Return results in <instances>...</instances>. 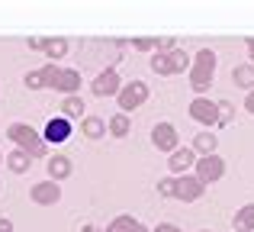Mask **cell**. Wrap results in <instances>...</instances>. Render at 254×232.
Returning <instances> with one entry per match:
<instances>
[{
  "label": "cell",
  "mask_w": 254,
  "mask_h": 232,
  "mask_svg": "<svg viewBox=\"0 0 254 232\" xmlns=\"http://www.w3.org/2000/svg\"><path fill=\"white\" fill-rule=\"evenodd\" d=\"M212 75H216V52L212 49H199L196 55L190 58V87L196 90V94L209 90Z\"/></svg>",
  "instance_id": "cell-1"
},
{
  "label": "cell",
  "mask_w": 254,
  "mask_h": 232,
  "mask_svg": "<svg viewBox=\"0 0 254 232\" xmlns=\"http://www.w3.org/2000/svg\"><path fill=\"white\" fill-rule=\"evenodd\" d=\"M6 139H10V142H16V149H23L29 158L45 155L42 136H39V132L32 129L29 123H10V126H6Z\"/></svg>",
  "instance_id": "cell-2"
},
{
  "label": "cell",
  "mask_w": 254,
  "mask_h": 232,
  "mask_svg": "<svg viewBox=\"0 0 254 232\" xmlns=\"http://www.w3.org/2000/svg\"><path fill=\"white\" fill-rule=\"evenodd\" d=\"M145 100H148V84H145V81H129V84H123L119 94H116L119 113H126V116H129L132 110H138Z\"/></svg>",
  "instance_id": "cell-3"
},
{
  "label": "cell",
  "mask_w": 254,
  "mask_h": 232,
  "mask_svg": "<svg viewBox=\"0 0 254 232\" xmlns=\"http://www.w3.org/2000/svg\"><path fill=\"white\" fill-rule=\"evenodd\" d=\"M225 174V161L219 155H199L196 164H193V177L199 184H212V181H222Z\"/></svg>",
  "instance_id": "cell-4"
},
{
  "label": "cell",
  "mask_w": 254,
  "mask_h": 232,
  "mask_svg": "<svg viewBox=\"0 0 254 232\" xmlns=\"http://www.w3.org/2000/svg\"><path fill=\"white\" fill-rule=\"evenodd\" d=\"M119 87H123V77H119V71H116V68L100 71V75L90 81L93 97H116V94H119Z\"/></svg>",
  "instance_id": "cell-5"
},
{
  "label": "cell",
  "mask_w": 254,
  "mask_h": 232,
  "mask_svg": "<svg viewBox=\"0 0 254 232\" xmlns=\"http://www.w3.org/2000/svg\"><path fill=\"white\" fill-rule=\"evenodd\" d=\"M71 119H64V116H52L49 123H45V129H42V142L45 145H64L71 139Z\"/></svg>",
  "instance_id": "cell-6"
},
{
  "label": "cell",
  "mask_w": 254,
  "mask_h": 232,
  "mask_svg": "<svg viewBox=\"0 0 254 232\" xmlns=\"http://www.w3.org/2000/svg\"><path fill=\"white\" fill-rule=\"evenodd\" d=\"M190 119H196L199 126L212 129V126H219V107L212 100H206V97H196L190 103Z\"/></svg>",
  "instance_id": "cell-7"
},
{
  "label": "cell",
  "mask_w": 254,
  "mask_h": 232,
  "mask_svg": "<svg viewBox=\"0 0 254 232\" xmlns=\"http://www.w3.org/2000/svg\"><path fill=\"white\" fill-rule=\"evenodd\" d=\"M151 145H155L158 152H174V149H180V132L174 129L171 123H158L155 129H151Z\"/></svg>",
  "instance_id": "cell-8"
},
{
  "label": "cell",
  "mask_w": 254,
  "mask_h": 232,
  "mask_svg": "<svg viewBox=\"0 0 254 232\" xmlns=\"http://www.w3.org/2000/svg\"><path fill=\"white\" fill-rule=\"evenodd\" d=\"M203 190H206V184H199L193 174H184V177H177V184H174V200L193 203V200L203 197Z\"/></svg>",
  "instance_id": "cell-9"
},
{
  "label": "cell",
  "mask_w": 254,
  "mask_h": 232,
  "mask_svg": "<svg viewBox=\"0 0 254 232\" xmlns=\"http://www.w3.org/2000/svg\"><path fill=\"white\" fill-rule=\"evenodd\" d=\"M29 197H32V203H39V207H55V203L62 200V187H58L55 181H39V184H32Z\"/></svg>",
  "instance_id": "cell-10"
},
{
  "label": "cell",
  "mask_w": 254,
  "mask_h": 232,
  "mask_svg": "<svg viewBox=\"0 0 254 232\" xmlns=\"http://www.w3.org/2000/svg\"><path fill=\"white\" fill-rule=\"evenodd\" d=\"M52 87H55L58 94H64V97L77 94V90H81V71H74V68H58V75L52 77Z\"/></svg>",
  "instance_id": "cell-11"
},
{
  "label": "cell",
  "mask_w": 254,
  "mask_h": 232,
  "mask_svg": "<svg viewBox=\"0 0 254 232\" xmlns=\"http://www.w3.org/2000/svg\"><path fill=\"white\" fill-rule=\"evenodd\" d=\"M58 75V65H45V68H36L23 77V84L29 90H42V87H52V77Z\"/></svg>",
  "instance_id": "cell-12"
},
{
  "label": "cell",
  "mask_w": 254,
  "mask_h": 232,
  "mask_svg": "<svg viewBox=\"0 0 254 232\" xmlns=\"http://www.w3.org/2000/svg\"><path fill=\"white\" fill-rule=\"evenodd\" d=\"M196 158H199V155H196L193 149H174L171 158H168V168L174 171V174H187V171L196 164Z\"/></svg>",
  "instance_id": "cell-13"
},
{
  "label": "cell",
  "mask_w": 254,
  "mask_h": 232,
  "mask_svg": "<svg viewBox=\"0 0 254 232\" xmlns=\"http://www.w3.org/2000/svg\"><path fill=\"white\" fill-rule=\"evenodd\" d=\"M45 171H49V181H64V177L74 171V164H71L68 155H49V161H45Z\"/></svg>",
  "instance_id": "cell-14"
},
{
  "label": "cell",
  "mask_w": 254,
  "mask_h": 232,
  "mask_svg": "<svg viewBox=\"0 0 254 232\" xmlns=\"http://www.w3.org/2000/svg\"><path fill=\"white\" fill-rule=\"evenodd\" d=\"M216 149H219L216 132H209V129L196 132V139H193V152H196V155H216Z\"/></svg>",
  "instance_id": "cell-15"
},
{
  "label": "cell",
  "mask_w": 254,
  "mask_h": 232,
  "mask_svg": "<svg viewBox=\"0 0 254 232\" xmlns=\"http://www.w3.org/2000/svg\"><path fill=\"white\" fill-rule=\"evenodd\" d=\"M3 161H6V168H10L13 174H26V171H29V164H32V158L26 155L23 149H13L10 155H3Z\"/></svg>",
  "instance_id": "cell-16"
},
{
  "label": "cell",
  "mask_w": 254,
  "mask_h": 232,
  "mask_svg": "<svg viewBox=\"0 0 254 232\" xmlns=\"http://www.w3.org/2000/svg\"><path fill=\"white\" fill-rule=\"evenodd\" d=\"M84 97H77V94H71V97H64L62 100V116L64 119H84Z\"/></svg>",
  "instance_id": "cell-17"
},
{
  "label": "cell",
  "mask_w": 254,
  "mask_h": 232,
  "mask_svg": "<svg viewBox=\"0 0 254 232\" xmlns=\"http://www.w3.org/2000/svg\"><path fill=\"white\" fill-rule=\"evenodd\" d=\"M232 81H235V87L254 90V68L251 65H235V68H232Z\"/></svg>",
  "instance_id": "cell-18"
},
{
  "label": "cell",
  "mask_w": 254,
  "mask_h": 232,
  "mask_svg": "<svg viewBox=\"0 0 254 232\" xmlns=\"http://www.w3.org/2000/svg\"><path fill=\"white\" fill-rule=\"evenodd\" d=\"M81 132L87 139H103L106 136V123L100 116H84L81 119Z\"/></svg>",
  "instance_id": "cell-19"
},
{
  "label": "cell",
  "mask_w": 254,
  "mask_h": 232,
  "mask_svg": "<svg viewBox=\"0 0 254 232\" xmlns=\"http://www.w3.org/2000/svg\"><path fill=\"white\" fill-rule=\"evenodd\" d=\"M129 129H132V123H129V116H126V113H116L110 123H106V132H110L113 139H126V136H129Z\"/></svg>",
  "instance_id": "cell-20"
},
{
  "label": "cell",
  "mask_w": 254,
  "mask_h": 232,
  "mask_svg": "<svg viewBox=\"0 0 254 232\" xmlns=\"http://www.w3.org/2000/svg\"><path fill=\"white\" fill-rule=\"evenodd\" d=\"M235 229L238 232H254V203H245L235 213Z\"/></svg>",
  "instance_id": "cell-21"
},
{
  "label": "cell",
  "mask_w": 254,
  "mask_h": 232,
  "mask_svg": "<svg viewBox=\"0 0 254 232\" xmlns=\"http://www.w3.org/2000/svg\"><path fill=\"white\" fill-rule=\"evenodd\" d=\"M42 52L52 58V65L58 62L62 55H68V39H45V45H42Z\"/></svg>",
  "instance_id": "cell-22"
},
{
  "label": "cell",
  "mask_w": 254,
  "mask_h": 232,
  "mask_svg": "<svg viewBox=\"0 0 254 232\" xmlns=\"http://www.w3.org/2000/svg\"><path fill=\"white\" fill-rule=\"evenodd\" d=\"M138 226H142V223L135 220V216H129V213H123V216H116V220L110 223V229L106 232H135Z\"/></svg>",
  "instance_id": "cell-23"
},
{
  "label": "cell",
  "mask_w": 254,
  "mask_h": 232,
  "mask_svg": "<svg viewBox=\"0 0 254 232\" xmlns=\"http://www.w3.org/2000/svg\"><path fill=\"white\" fill-rule=\"evenodd\" d=\"M151 71H155V75H174V68H171V52H155V55H151Z\"/></svg>",
  "instance_id": "cell-24"
},
{
  "label": "cell",
  "mask_w": 254,
  "mask_h": 232,
  "mask_svg": "<svg viewBox=\"0 0 254 232\" xmlns=\"http://www.w3.org/2000/svg\"><path fill=\"white\" fill-rule=\"evenodd\" d=\"M171 68H174V75H180V71H190V55H187L184 49H174V52H171Z\"/></svg>",
  "instance_id": "cell-25"
},
{
  "label": "cell",
  "mask_w": 254,
  "mask_h": 232,
  "mask_svg": "<svg viewBox=\"0 0 254 232\" xmlns=\"http://www.w3.org/2000/svg\"><path fill=\"white\" fill-rule=\"evenodd\" d=\"M174 184H177V177H161V181H158V197L174 200Z\"/></svg>",
  "instance_id": "cell-26"
},
{
  "label": "cell",
  "mask_w": 254,
  "mask_h": 232,
  "mask_svg": "<svg viewBox=\"0 0 254 232\" xmlns=\"http://www.w3.org/2000/svg\"><path fill=\"white\" fill-rule=\"evenodd\" d=\"M216 107H219V126L232 123V116H235V110H232V103H229V100H216Z\"/></svg>",
  "instance_id": "cell-27"
},
{
  "label": "cell",
  "mask_w": 254,
  "mask_h": 232,
  "mask_svg": "<svg viewBox=\"0 0 254 232\" xmlns=\"http://www.w3.org/2000/svg\"><path fill=\"white\" fill-rule=\"evenodd\" d=\"M132 45H135V49H155V39H135V42H132Z\"/></svg>",
  "instance_id": "cell-28"
},
{
  "label": "cell",
  "mask_w": 254,
  "mask_h": 232,
  "mask_svg": "<svg viewBox=\"0 0 254 232\" xmlns=\"http://www.w3.org/2000/svg\"><path fill=\"white\" fill-rule=\"evenodd\" d=\"M155 232H184V229H177V226H174V223H161V226H158Z\"/></svg>",
  "instance_id": "cell-29"
},
{
  "label": "cell",
  "mask_w": 254,
  "mask_h": 232,
  "mask_svg": "<svg viewBox=\"0 0 254 232\" xmlns=\"http://www.w3.org/2000/svg\"><path fill=\"white\" fill-rule=\"evenodd\" d=\"M245 110L254 113V90H248V97H245Z\"/></svg>",
  "instance_id": "cell-30"
},
{
  "label": "cell",
  "mask_w": 254,
  "mask_h": 232,
  "mask_svg": "<svg viewBox=\"0 0 254 232\" xmlns=\"http://www.w3.org/2000/svg\"><path fill=\"white\" fill-rule=\"evenodd\" d=\"M245 45H248V55H251V68H254V36L245 39Z\"/></svg>",
  "instance_id": "cell-31"
},
{
  "label": "cell",
  "mask_w": 254,
  "mask_h": 232,
  "mask_svg": "<svg viewBox=\"0 0 254 232\" xmlns=\"http://www.w3.org/2000/svg\"><path fill=\"white\" fill-rule=\"evenodd\" d=\"M42 45H45V39H29V49H39V52H42Z\"/></svg>",
  "instance_id": "cell-32"
},
{
  "label": "cell",
  "mask_w": 254,
  "mask_h": 232,
  "mask_svg": "<svg viewBox=\"0 0 254 232\" xmlns=\"http://www.w3.org/2000/svg\"><path fill=\"white\" fill-rule=\"evenodd\" d=\"M0 232H13V223L10 220H0Z\"/></svg>",
  "instance_id": "cell-33"
},
{
  "label": "cell",
  "mask_w": 254,
  "mask_h": 232,
  "mask_svg": "<svg viewBox=\"0 0 254 232\" xmlns=\"http://www.w3.org/2000/svg\"><path fill=\"white\" fill-rule=\"evenodd\" d=\"M81 232H103V229H97V226H84Z\"/></svg>",
  "instance_id": "cell-34"
},
{
  "label": "cell",
  "mask_w": 254,
  "mask_h": 232,
  "mask_svg": "<svg viewBox=\"0 0 254 232\" xmlns=\"http://www.w3.org/2000/svg\"><path fill=\"white\" fill-rule=\"evenodd\" d=\"M135 232H151V229H145V226H138V229H135Z\"/></svg>",
  "instance_id": "cell-35"
},
{
  "label": "cell",
  "mask_w": 254,
  "mask_h": 232,
  "mask_svg": "<svg viewBox=\"0 0 254 232\" xmlns=\"http://www.w3.org/2000/svg\"><path fill=\"white\" fill-rule=\"evenodd\" d=\"M0 161H3V152H0Z\"/></svg>",
  "instance_id": "cell-36"
},
{
  "label": "cell",
  "mask_w": 254,
  "mask_h": 232,
  "mask_svg": "<svg viewBox=\"0 0 254 232\" xmlns=\"http://www.w3.org/2000/svg\"><path fill=\"white\" fill-rule=\"evenodd\" d=\"M199 232H209V229H199Z\"/></svg>",
  "instance_id": "cell-37"
}]
</instances>
